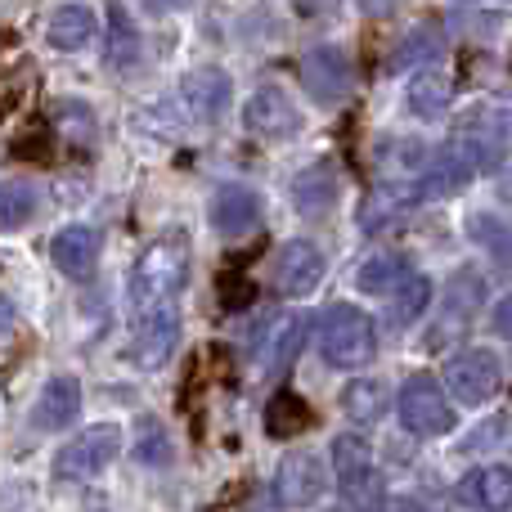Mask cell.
I'll use <instances>...</instances> for the list:
<instances>
[{
	"label": "cell",
	"instance_id": "1",
	"mask_svg": "<svg viewBox=\"0 0 512 512\" xmlns=\"http://www.w3.org/2000/svg\"><path fill=\"white\" fill-rule=\"evenodd\" d=\"M185 283H189V234L171 230V234H162V239H153L149 248L140 252L135 270H131L135 319L149 315V310L176 306V297H180Z\"/></svg>",
	"mask_w": 512,
	"mask_h": 512
},
{
	"label": "cell",
	"instance_id": "2",
	"mask_svg": "<svg viewBox=\"0 0 512 512\" xmlns=\"http://www.w3.org/2000/svg\"><path fill=\"white\" fill-rule=\"evenodd\" d=\"M319 355L333 369H364L378 355V328L360 306H333L319 324Z\"/></svg>",
	"mask_w": 512,
	"mask_h": 512
},
{
	"label": "cell",
	"instance_id": "3",
	"mask_svg": "<svg viewBox=\"0 0 512 512\" xmlns=\"http://www.w3.org/2000/svg\"><path fill=\"white\" fill-rule=\"evenodd\" d=\"M396 414H400V427H405L409 436H418V441H427V436H445L454 427V405H450L445 387L432 378V373H414V378H405L400 400H396Z\"/></svg>",
	"mask_w": 512,
	"mask_h": 512
},
{
	"label": "cell",
	"instance_id": "4",
	"mask_svg": "<svg viewBox=\"0 0 512 512\" xmlns=\"http://www.w3.org/2000/svg\"><path fill=\"white\" fill-rule=\"evenodd\" d=\"M445 387H450V396L459 400V405H472V409L490 405V400L499 396V387H504V360H499L495 351H486V346L450 355V364H445Z\"/></svg>",
	"mask_w": 512,
	"mask_h": 512
},
{
	"label": "cell",
	"instance_id": "5",
	"mask_svg": "<svg viewBox=\"0 0 512 512\" xmlns=\"http://www.w3.org/2000/svg\"><path fill=\"white\" fill-rule=\"evenodd\" d=\"M122 454V427L117 423H95L81 436H72L54 459V477L59 481H90Z\"/></svg>",
	"mask_w": 512,
	"mask_h": 512
},
{
	"label": "cell",
	"instance_id": "6",
	"mask_svg": "<svg viewBox=\"0 0 512 512\" xmlns=\"http://www.w3.org/2000/svg\"><path fill=\"white\" fill-rule=\"evenodd\" d=\"M301 77H306V90L319 104H337V99L351 95V81H355L351 54L342 45H315L301 59Z\"/></svg>",
	"mask_w": 512,
	"mask_h": 512
},
{
	"label": "cell",
	"instance_id": "7",
	"mask_svg": "<svg viewBox=\"0 0 512 512\" xmlns=\"http://www.w3.org/2000/svg\"><path fill=\"white\" fill-rule=\"evenodd\" d=\"M180 342V315L176 306H162V310H149V315L135 319V342H131V364L144 373L162 369L171 360Z\"/></svg>",
	"mask_w": 512,
	"mask_h": 512
},
{
	"label": "cell",
	"instance_id": "8",
	"mask_svg": "<svg viewBox=\"0 0 512 512\" xmlns=\"http://www.w3.org/2000/svg\"><path fill=\"white\" fill-rule=\"evenodd\" d=\"M243 122L252 135H265V140H292L301 131V108L279 86H261L243 104Z\"/></svg>",
	"mask_w": 512,
	"mask_h": 512
},
{
	"label": "cell",
	"instance_id": "9",
	"mask_svg": "<svg viewBox=\"0 0 512 512\" xmlns=\"http://www.w3.org/2000/svg\"><path fill=\"white\" fill-rule=\"evenodd\" d=\"M324 279V252L310 239H292L279 248V261H274V288L283 297H310Z\"/></svg>",
	"mask_w": 512,
	"mask_h": 512
},
{
	"label": "cell",
	"instance_id": "10",
	"mask_svg": "<svg viewBox=\"0 0 512 512\" xmlns=\"http://www.w3.org/2000/svg\"><path fill=\"white\" fill-rule=\"evenodd\" d=\"M274 490L288 508H310L319 495L328 490V472H324V459L310 450H292L288 459L279 463V477H274Z\"/></svg>",
	"mask_w": 512,
	"mask_h": 512
},
{
	"label": "cell",
	"instance_id": "11",
	"mask_svg": "<svg viewBox=\"0 0 512 512\" xmlns=\"http://www.w3.org/2000/svg\"><path fill=\"white\" fill-rule=\"evenodd\" d=\"M207 221L221 239H243L261 225V194L248 185H221L212 207H207Z\"/></svg>",
	"mask_w": 512,
	"mask_h": 512
},
{
	"label": "cell",
	"instance_id": "12",
	"mask_svg": "<svg viewBox=\"0 0 512 512\" xmlns=\"http://www.w3.org/2000/svg\"><path fill=\"white\" fill-rule=\"evenodd\" d=\"M81 414V382L72 378V373H59V378H50L41 387V396H36L32 405V427L36 432H63V427H72Z\"/></svg>",
	"mask_w": 512,
	"mask_h": 512
},
{
	"label": "cell",
	"instance_id": "13",
	"mask_svg": "<svg viewBox=\"0 0 512 512\" xmlns=\"http://www.w3.org/2000/svg\"><path fill=\"white\" fill-rule=\"evenodd\" d=\"M459 504L477 508V512H508L512 508V468L508 463H486V468H472L459 481Z\"/></svg>",
	"mask_w": 512,
	"mask_h": 512
},
{
	"label": "cell",
	"instance_id": "14",
	"mask_svg": "<svg viewBox=\"0 0 512 512\" xmlns=\"http://www.w3.org/2000/svg\"><path fill=\"white\" fill-rule=\"evenodd\" d=\"M337 198H342V185H337V171L328 162H310L306 171L292 176V207L310 221H324L337 207Z\"/></svg>",
	"mask_w": 512,
	"mask_h": 512
},
{
	"label": "cell",
	"instance_id": "15",
	"mask_svg": "<svg viewBox=\"0 0 512 512\" xmlns=\"http://www.w3.org/2000/svg\"><path fill=\"white\" fill-rule=\"evenodd\" d=\"M50 256H54V270L68 274V279H86L99 261V234L90 225H63L50 243Z\"/></svg>",
	"mask_w": 512,
	"mask_h": 512
},
{
	"label": "cell",
	"instance_id": "16",
	"mask_svg": "<svg viewBox=\"0 0 512 512\" xmlns=\"http://www.w3.org/2000/svg\"><path fill=\"white\" fill-rule=\"evenodd\" d=\"M230 77H225L221 68H198V72H189V81H185V99H189V108H194V117H203V122H216V117L230 108Z\"/></svg>",
	"mask_w": 512,
	"mask_h": 512
},
{
	"label": "cell",
	"instance_id": "17",
	"mask_svg": "<svg viewBox=\"0 0 512 512\" xmlns=\"http://www.w3.org/2000/svg\"><path fill=\"white\" fill-rule=\"evenodd\" d=\"M90 36H95V9L90 5H59L45 27V41L54 50H81Z\"/></svg>",
	"mask_w": 512,
	"mask_h": 512
},
{
	"label": "cell",
	"instance_id": "18",
	"mask_svg": "<svg viewBox=\"0 0 512 512\" xmlns=\"http://www.w3.org/2000/svg\"><path fill=\"white\" fill-rule=\"evenodd\" d=\"M333 468H337V477H342V490H351V486H360V481H369L373 472V450H369V441L364 436H355V432H342L333 441Z\"/></svg>",
	"mask_w": 512,
	"mask_h": 512
},
{
	"label": "cell",
	"instance_id": "19",
	"mask_svg": "<svg viewBox=\"0 0 512 512\" xmlns=\"http://www.w3.org/2000/svg\"><path fill=\"white\" fill-rule=\"evenodd\" d=\"M342 409L355 427H373L382 414H387V387L378 378H355L346 382L342 391Z\"/></svg>",
	"mask_w": 512,
	"mask_h": 512
},
{
	"label": "cell",
	"instance_id": "20",
	"mask_svg": "<svg viewBox=\"0 0 512 512\" xmlns=\"http://www.w3.org/2000/svg\"><path fill=\"white\" fill-rule=\"evenodd\" d=\"M310 423H315L310 405L301 396H292V391H274V400L265 405V432L270 436H297Z\"/></svg>",
	"mask_w": 512,
	"mask_h": 512
},
{
	"label": "cell",
	"instance_id": "21",
	"mask_svg": "<svg viewBox=\"0 0 512 512\" xmlns=\"http://www.w3.org/2000/svg\"><path fill=\"white\" fill-rule=\"evenodd\" d=\"M108 63H113L117 72L140 63V32L131 27L122 5H108Z\"/></svg>",
	"mask_w": 512,
	"mask_h": 512
},
{
	"label": "cell",
	"instance_id": "22",
	"mask_svg": "<svg viewBox=\"0 0 512 512\" xmlns=\"http://www.w3.org/2000/svg\"><path fill=\"white\" fill-rule=\"evenodd\" d=\"M360 288L364 292H396L400 283L409 279V265H405V256L400 252H373L369 261L360 265Z\"/></svg>",
	"mask_w": 512,
	"mask_h": 512
},
{
	"label": "cell",
	"instance_id": "23",
	"mask_svg": "<svg viewBox=\"0 0 512 512\" xmlns=\"http://www.w3.org/2000/svg\"><path fill=\"white\" fill-rule=\"evenodd\" d=\"M297 351H301V319L279 315L270 324V333H265V364H270L274 373H283L292 360H297Z\"/></svg>",
	"mask_w": 512,
	"mask_h": 512
},
{
	"label": "cell",
	"instance_id": "24",
	"mask_svg": "<svg viewBox=\"0 0 512 512\" xmlns=\"http://www.w3.org/2000/svg\"><path fill=\"white\" fill-rule=\"evenodd\" d=\"M450 99H454V90L441 72H418V77L409 81V108H414L418 117H441L445 108H450Z\"/></svg>",
	"mask_w": 512,
	"mask_h": 512
},
{
	"label": "cell",
	"instance_id": "25",
	"mask_svg": "<svg viewBox=\"0 0 512 512\" xmlns=\"http://www.w3.org/2000/svg\"><path fill=\"white\" fill-rule=\"evenodd\" d=\"M36 216V189L23 180H0V230H23Z\"/></svg>",
	"mask_w": 512,
	"mask_h": 512
},
{
	"label": "cell",
	"instance_id": "26",
	"mask_svg": "<svg viewBox=\"0 0 512 512\" xmlns=\"http://www.w3.org/2000/svg\"><path fill=\"white\" fill-rule=\"evenodd\" d=\"M427 301H432V279H423V274H409V279L400 283L396 301H391V328H409L427 310Z\"/></svg>",
	"mask_w": 512,
	"mask_h": 512
},
{
	"label": "cell",
	"instance_id": "27",
	"mask_svg": "<svg viewBox=\"0 0 512 512\" xmlns=\"http://www.w3.org/2000/svg\"><path fill=\"white\" fill-rule=\"evenodd\" d=\"M432 54H441V32H436L432 23H423L414 36H409L405 45H400V54H396V68H405L409 59H432Z\"/></svg>",
	"mask_w": 512,
	"mask_h": 512
},
{
	"label": "cell",
	"instance_id": "28",
	"mask_svg": "<svg viewBox=\"0 0 512 512\" xmlns=\"http://www.w3.org/2000/svg\"><path fill=\"white\" fill-rule=\"evenodd\" d=\"M135 459H144V463H167L171 459V445H167V436H162L158 418H144L140 423V450H135Z\"/></svg>",
	"mask_w": 512,
	"mask_h": 512
},
{
	"label": "cell",
	"instance_id": "29",
	"mask_svg": "<svg viewBox=\"0 0 512 512\" xmlns=\"http://www.w3.org/2000/svg\"><path fill=\"white\" fill-rule=\"evenodd\" d=\"M490 319H495V333H499V337H512V292H508L504 301H499Z\"/></svg>",
	"mask_w": 512,
	"mask_h": 512
},
{
	"label": "cell",
	"instance_id": "30",
	"mask_svg": "<svg viewBox=\"0 0 512 512\" xmlns=\"http://www.w3.org/2000/svg\"><path fill=\"white\" fill-rule=\"evenodd\" d=\"M140 5L144 9H158V14H162V9H185V5H194V0H140Z\"/></svg>",
	"mask_w": 512,
	"mask_h": 512
},
{
	"label": "cell",
	"instance_id": "31",
	"mask_svg": "<svg viewBox=\"0 0 512 512\" xmlns=\"http://www.w3.org/2000/svg\"><path fill=\"white\" fill-rule=\"evenodd\" d=\"M387 512H418V504H409V499H400V504H391Z\"/></svg>",
	"mask_w": 512,
	"mask_h": 512
},
{
	"label": "cell",
	"instance_id": "32",
	"mask_svg": "<svg viewBox=\"0 0 512 512\" xmlns=\"http://www.w3.org/2000/svg\"><path fill=\"white\" fill-rule=\"evenodd\" d=\"M0 328H9V301L0 297Z\"/></svg>",
	"mask_w": 512,
	"mask_h": 512
},
{
	"label": "cell",
	"instance_id": "33",
	"mask_svg": "<svg viewBox=\"0 0 512 512\" xmlns=\"http://www.w3.org/2000/svg\"><path fill=\"white\" fill-rule=\"evenodd\" d=\"M333 512H342V508H333Z\"/></svg>",
	"mask_w": 512,
	"mask_h": 512
}]
</instances>
